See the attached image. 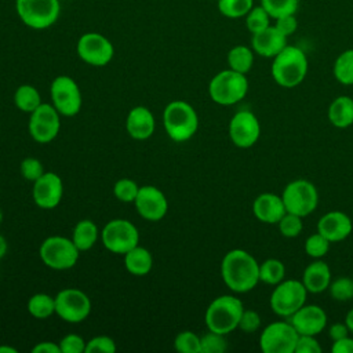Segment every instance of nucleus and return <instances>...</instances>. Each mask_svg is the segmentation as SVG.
Returning <instances> with one entry per match:
<instances>
[{"label":"nucleus","mask_w":353,"mask_h":353,"mask_svg":"<svg viewBox=\"0 0 353 353\" xmlns=\"http://www.w3.org/2000/svg\"><path fill=\"white\" fill-rule=\"evenodd\" d=\"M323 347L313 335H299L294 353H321Z\"/></svg>","instance_id":"46"},{"label":"nucleus","mask_w":353,"mask_h":353,"mask_svg":"<svg viewBox=\"0 0 353 353\" xmlns=\"http://www.w3.org/2000/svg\"><path fill=\"white\" fill-rule=\"evenodd\" d=\"M90 312L91 301L79 288H63L55 295V314L66 323H81L88 317Z\"/></svg>","instance_id":"13"},{"label":"nucleus","mask_w":353,"mask_h":353,"mask_svg":"<svg viewBox=\"0 0 353 353\" xmlns=\"http://www.w3.org/2000/svg\"><path fill=\"white\" fill-rule=\"evenodd\" d=\"M221 276L230 291L244 294L259 283V263L245 250L234 248L222 258Z\"/></svg>","instance_id":"1"},{"label":"nucleus","mask_w":353,"mask_h":353,"mask_svg":"<svg viewBox=\"0 0 353 353\" xmlns=\"http://www.w3.org/2000/svg\"><path fill=\"white\" fill-rule=\"evenodd\" d=\"M63 196V183L58 174L44 172L33 182L32 197L37 207L43 210L55 208Z\"/></svg>","instance_id":"18"},{"label":"nucleus","mask_w":353,"mask_h":353,"mask_svg":"<svg viewBox=\"0 0 353 353\" xmlns=\"http://www.w3.org/2000/svg\"><path fill=\"white\" fill-rule=\"evenodd\" d=\"M137 212L146 221L157 222L163 219L168 210V201L165 194L153 185L139 186L138 194L135 197Z\"/></svg>","instance_id":"17"},{"label":"nucleus","mask_w":353,"mask_h":353,"mask_svg":"<svg viewBox=\"0 0 353 353\" xmlns=\"http://www.w3.org/2000/svg\"><path fill=\"white\" fill-rule=\"evenodd\" d=\"M243 302L234 295L216 296L207 307L204 321L208 331L228 335L239 327L243 314Z\"/></svg>","instance_id":"4"},{"label":"nucleus","mask_w":353,"mask_h":353,"mask_svg":"<svg viewBox=\"0 0 353 353\" xmlns=\"http://www.w3.org/2000/svg\"><path fill=\"white\" fill-rule=\"evenodd\" d=\"M156 127L154 116L146 106H135L132 108L125 120V128L131 138L143 141L153 135Z\"/></svg>","instance_id":"23"},{"label":"nucleus","mask_w":353,"mask_h":353,"mask_svg":"<svg viewBox=\"0 0 353 353\" xmlns=\"http://www.w3.org/2000/svg\"><path fill=\"white\" fill-rule=\"evenodd\" d=\"M307 290L303 283L295 279H287L276 284L270 294L269 305L279 317L290 319L299 307L306 303Z\"/></svg>","instance_id":"6"},{"label":"nucleus","mask_w":353,"mask_h":353,"mask_svg":"<svg viewBox=\"0 0 353 353\" xmlns=\"http://www.w3.org/2000/svg\"><path fill=\"white\" fill-rule=\"evenodd\" d=\"M327 116L336 128H347L353 124V98L349 95L336 97L328 106Z\"/></svg>","instance_id":"25"},{"label":"nucleus","mask_w":353,"mask_h":353,"mask_svg":"<svg viewBox=\"0 0 353 353\" xmlns=\"http://www.w3.org/2000/svg\"><path fill=\"white\" fill-rule=\"evenodd\" d=\"M19 19L32 29H47L52 26L61 14L59 0H15Z\"/></svg>","instance_id":"7"},{"label":"nucleus","mask_w":353,"mask_h":353,"mask_svg":"<svg viewBox=\"0 0 353 353\" xmlns=\"http://www.w3.org/2000/svg\"><path fill=\"white\" fill-rule=\"evenodd\" d=\"M124 266L134 276H145L152 270L153 258L148 248L139 244L124 254Z\"/></svg>","instance_id":"26"},{"label":"nucleus","mask_w":353,"mask_h":353,"mask_svg":"<svg viewBox=\"0 0 353 353\" xmlns=\"http://www.w3.org/2000/svg\"><path fill=\"white\" fill-rule=\"evenodd\" d=\"M7 250H8V244H7V240L4 236L0 234V259L6 256L7 254Z\"/></svg>","instance_id":"51"},{"label":"nucleus","mask_w":353,"mask_h":353,"mask_svg":"<svg viewBox=\"0 0 353 353\" xmlns=\"http://www.w3.org/2000/svg\"><path fill=\"white\" fill-rule=\"evenodd\" d=\"M52 106L61 116H76L83 105V97L77 83L66 74L57 76L50 87Z\"/></svg>","instance_id":"11"},{"label":"nucleus","mask_w":353,"mask_h":353,"mask_svg":"<svg viewBox=\"0 0 353 353\" xmlns=\"http://www.w3.org/2000/svg\"><path fill=\"white\" fill-rule=\"evenodd\" d=\"M28 128L36 142L48 143L61 130V114L52 105L41 103L30 113Z\"/></svg>","instance_id":"15"},{"label":"nucleus","mask_w":353,"mask_h":353,"mask_svg":"<svg viewBox=\"0 0 353 353\" xmlns=\"http://www.w3.org/2000/svg\"><path fill=\"white\" fill-rule=\"evenodd\" d=\"M76 51L79 58L91 66H105L114 55L112 41L106 36L97 32H87L80 36Z\"/></svg>","instance_id":"14"},{"label":"nucleus","mask_w":353,"mask_h":353,"mask_svg":"<svg viewBox=\"0 0 353 353\" xmlns=\"http://www.w3.org/2000/svg\"><path fill=\"white\" fill-rule=\"evenodd\" d=\"M276 23L274 26L285 36H291L292 33H295L296 28H298V19L295 18V14L294 15H284V17H280L277 19H274Z\"/></svg>","instance_id":"47"},{"label":"nucleus","mask_w":353,"mask_h":353,"mask_svg":"<svg viewBox=\"0 0 353 353\" xmlns=\"http://www.w3.org/2000/svg\"><path fill=\"white\" fill-rule=\"evenodd\" d=\"M87 342L77 334H68L59 341L61 353H85Z\"/></svg>","instance_id":"44"},{"label":"nucleus","mask_w":353,"mask_h":353,"mask_svg":"<svg viewBox=\"0 0 353 353\" xmlns=\"http://www.w3.org/2000/svg\"><path fill=\"white\" fill-rule=\"evenodd\" d=\"M32 353H61V347H59V343L44 341L33 346Z\"/></svg>","instance_id":"50"},{"label":"nucleus","mask_w":353,"mask_h":353,"mask_svg":"<svg viewBox=\"0 0 353 353\" xmlns=\"http://www.w3.org/2000/svg\"><path fill=\"white\" fill-rule=\"evenodd\" d=\"M19 170H21V175L25 181H30V182H34L36 179H39L46 171L43 168V164L39 159H34V157H26L21 161V165H19Z\"/></svg>","instance_id":"42"},{"label":"nucleus","mask_w":353,"mask_h":353,"mask_svg":"<svg viewBox=\"0 0 353 353\" xmlns=\"http://www.w3.org/2000/svg\"><path fill=\"white\" fill-rule=\"evenodd\" d=\"M277 226H279L281 236H284L287 239H294L298 234H301V232L303 229L302 216L291 214V212H285L281 216V219L277 222Z\"/></svg>","instance_id":"40"},{"label":"nucleus","mask_w":353,"mask_h":353,"mask_svg":"<svg viewBox=\"0 0 353 353\" xmlns=\"http://www.w3.org/2000/svg\"><path fill=\"white\" fill-rule=\"evenodd\" d=\"M259 327H261V316L258 314V312L251 309H244L237 328H240L245 334H252L258 331Z\"/></svg>","instance_id":"45"},{"label":"nucleus","mask_w":353,"mask_h":353,"mask_svg":"<svg viewBox=\"0 0 353 353\" xmlns=\"http://www.w3.org/2000/svg\"><path fill=\"white\" fill-rule=\"evenodd\" d=\"M261 6L270 18L277 19L284 15H294L298 11L299 0H261Z\"/></svg>","instance_id":"34"},{"label":"nucleus","mask_w":353,"mask_h":353,"mask_svg":"<svg viewBox=\"0 0 353 353\" xmlns=\"http://www.w3.org/2000/svg\"><path fill=\"white\" fill-rule=\"evenodd\" d=\"M1 221H3V212H1V210H0V223H1Z\"/></svg>","instance_id":"54"},{"label":"nucleus","mask_w":353,"mask_h":353,"mask_svg":"<svg viewBox=\"0 0 353 353\" xmlns=\"http://www.w3.org/2000/svg\"><path fill=\"white\" fill-rule=\"evenodd\" d=\"M301 281L307 292L320 294L328 290L331 284V269L324 261L316 259L305 268Z\"/></svg>","instance_id":"24"},{"label":"nucleus","mask_w":353,"mask_h":353,"mask_svg":"<svg viewBox=\"0 0 353 353\" xmlns=\"http://www.w3.org/2000/svg\"><path fill=\"white\" fill-rule=\"evenodd\" d=\"M349 332L350 331L345 323H334L328 327V336L332 339V342L347 336Z\"/></svg>","instance_id":"49"},{"label":"nucleus","mask_w":353,"mask_h":353,"mask_svg":"<svg viewBox=\"0 0 353 353\" xmlns=\"http://www.w3.org/2000/svg\"><path fill=\"white\" fill-rule=\"evenodd\" d=\"M309 69L306 54L296 46H285L272 62L270 73L273 80L284 88H294L299 85Z\"/></svg>","instance_id":"2"},{"label":"nucleus","mask_w":353,"mask_h":353,"mask_svg":"<svg viewBox=\"0 0 353 353\" xmlns=\"http://www.w3.org/2000/svg\"><path fill=\"white\" fill-rule=\"evenodd\" d=\"M0 353H17V349L3 345V346H0Z\"/></svg>","instance_id":"53"},{"label":"nucleus","mask_w":353,"mask_h":353,"mask_svg":"<svg viewBox=\"0 0 353 353\" xmlns=\"http://www.w3.org/2000/svg\"><path fill=\"white\" fill-rule=\"evenodd\" d=\"M330 295L338 302H347L353 299V277H338L331 281L328 287Z\"/></svg>","instance_id":"36"},{"label":"nucleus","mask_w":353,"mask_h":353,"mask_svg":"<svg viewBox=\"0 0 353 353\" xmlns=\"http://www.w3.org/2000/svg\"><path fill=\"white\" fill-rule=\"evenodd\" d=\"M116 342L108 335H97L87 341L85 353H114Z\"/></svg>","instance_id":"43"},{"label":"nucleus","mask_w":353,"mask_h":353,"mask_svg":"<svg viewBox=\"0 0 353 353\" xmlns=\"http://www.w3.org/2000/svg\"><path fill=\"white\" fill-rule=\"evenodd\" d=\"M101 239L108 251L124 255L139 244V232L131 221L119 218L109 221L103 226Z\"/></svg>","instance_id":"10"},{"label":"nucleus","mask_w":353,"mask_h":353,"mask_svg":"<svg viewBox=\"0 0 353 353\" xmlns=\"http://www.w3.org/2000/svg\"><path fill=\"white\" fill-rule=\"evenodd\" d=\"M298 336L290 321H274L262 330L259 347L263 353H294Z\"/></svg>","instance_id":"12"},{"label":"nucleus","mask_w":353,"mask_h":353,"mask_svg":"<svg viewBox=\"0 0 353 353\" xmlns=\"http://www.w3.org/2000/svg\"><path fill=\"white\" fill-rule=\"evenodd\" d=\"M287 46V37L273 25L254 33L251 37V48L255 54L265 58H274Z\"/></svg>","instance_id":"21"},{"label":"nucleus","mask_w":353,"mask_h":353,"mask_svg":"<svg viewBox=\"0 0 353 353\" xmlns=\"http://www.w3.org/2000/svg\"><path fill=\"white\" fill-rule=\"evenodd\" d=\"M290 323L299 335H319L327 327V313L319 305H303L291 317Z\"/></svg>","instance_id":"19"},{"label":"nucleus","mask_w":353,"mask_h":353,"mask_svg":"<svg viewBox=\"0 0 353 353\" xmlns=\"http://www.w3.org/2000/svg\"><path fill=\"white\" fill-rule=\"evenodd\" d=\"M252 212L259 222L277 225V222L287 211L281 196L266 192L256 196L252 203Z\"/></svg>","instance_id":"22"},{"label":"nucleus","mask_w":353,"mask_h":353,"mask_svg":"<svg viewBox=\"0 0 353 353\" xmlns=\"http://www.w3.org/2000/svg\"><path fill=\"white\" fill-rule=\"evenodd\" d=\"M98 236V226L91 219H81L74 225L72 240L80 251H88L95 245Z\"/></svg>","instance_id":"27"},{"label":"nucleus","mask_w":353,"mask_h":353,"mask_svg":"<svg viewBox=\"0 0 353 353\" xmlns=\"http://www.w3.org/2000/svg\"><path fill=\"white\" fill-rule=\"evenodd\" d=\"M331 241L327 240L321 233L316 232L310 234L305 241V252L307 256L314 259H321L330 250Z\"/></svg>","instance_id":"38"},{"label":"nucleus","mask_w":353,"mask_h":353,"mask_svg":"<svg viewBox=\"0 0 353 353\" xmlns=\"http://www.w3.org/2000/svg\"><path fill=\"white\" fill-rule=\"evenodd\" d=\"M39 255L43 263L50 269L68 270L77 263L80 250L74 245L72 239L50 236L40 244Z\"/></svg>","instance_id":"8"},{"label":"nucleus","mask_w":353,"mask_h":353,"mask_svg":"<svg viewBox=\"0 0 353 353\" xmlns=\"http://www.w3.org/2000/svg\"><path fill=\"white\" fill-rule=\"evenodd\" d=\"M244 18H245V26L251 34L258 33L266 29L268 26H270V19H272L268 11L262 6H254Z\"/></svg>","instance_id":"35"},{"label":"nucleus","mask_w":353,"mask_h":353,"mask_svg":"<svg viewBox=\"0 0 353 353\" xmlns=\"http://www.w3.org/2000/svg\"><path fill=\"white\" fill-rule=\"evenodd\" d=\"M334 76L343 85L353 84V50H345L334 62Z\"/></svg>","instance_id":"32"},{"label":"nucleus","mask_w":353,"mask_h":353,"mask_svg":"<svg viewBox=\"0 0 353 353\" xmlns=\"http://www.w3.org/2000/svg\"><path fill=\"white\" fill-rule=\"evenodd\" d=\"M226 59L229 69L247 74L254 65V50L243 44L234 46L229 50Z\"/></svg>","instance_id":"28"},{"label":"nucleus","mask_w":353,"mask_h":353,"mask_svg":"<svg viewBox=\"0 0 353 353\" xmlns=\"http://www.w3.org/2000/svg\"><path fill=\"white\" fill-rule=\"evenodd\" d=\"M331 350L334 353H353V338L347 335L345 338L334 341Z\"/></svg>","instance_id":"48"},{"label":"nucleus","mask_w":353,"mask_h":353,"mask_svg":"<svg viewBox=\"0 0 353 353\" xmlns=\"http://www.w3.org/2000/svg\"><path fill=\"white\" fill-rule=\"evenodd\" d=\"M15 106L23 113H32L39 105H41V95L39 90L30 84H22L14 94Z\"/></svg>","instance_id":"29"},{"label":"nucleus","mask_w":353,"mask_h":353,"mask_svg":"<svg viewBox=\"0 0 353 353\" xmlns=\"http://www.w3.org/2000/svg\"><path fill=\"white\" fill-rule=\"evenodd\" d=\"M345 324L347 325L349 331L353 332V309H350L347 313H346V317H345Z\"/></svg>","instance_id":"52"},{"label":"nucleus","mask_w":353,"mask_h":353,"mask_svg":"<svg viewBox=\"0 0 353 353\" xmlns=\"http://www.w3.org/2000/svg\"><path fill=\"white\" fill-rule=\"evenodd\" d=\"M138 190H139L138 183L130 178H121L113 186V194L116 196L117 200L123 203H134L138 194Z\"/></svg>","instance_id":"39"},{"label":"nucleus","mask_w":353,"mask_h":353,"mask_svg":"<svg viewBox=\"0 0 353 353\" xmlns=\"http://www.w3.org/2000/svg\"><path fill=\"white\" fill-rule=\"evenodd\" d=\"M261 135L258 117L250 110H239L229 121V138L234 146L248 149L254 146Z\"/></svg>","instance_id":"16"},{"label":"nucleus","mask_w":353,"mask_h":353,"mask_svg":"<svg viewBox=\"0 0 353 353\" xmlns=\"http://www.w3.org/2000/svg\"><path fill=\"white\" fill-rule=\"evenodd\" d=\"M281 199L287 212L303 218L317 208L319 192L310 181L295 179L285 185L281 193Z\"/></svg>","instance_id":"9"},{"label":"nucleus","mask_w":353,"mask_h":353,"mask_svg":"<svg viewBox=\"0 0 353 353\" xmlns=\"http://www.w3.org/2000/svg\"><path fill=\"white\" fill-rule=\"evenodd\" d=\"M174 347L179 353H201V338L192 331H182L175 336Z\"/></svg>","instance_id":"37"},{"label":"nucleus","mask_w":353,"mask_h":353,"mask_svg":"<svg viewBox=\"0 0 353 353\" xmlns=\"http://www.w3.org/2000/svg\"><path fill=\"white\" fill-rule=\"evenodd\" d=\"M163 124L168 138L174 142H186L199 128V116L190 103L176 99L164 108Z\"/></svg>","instance_id":"3"},{"label":"nucleus","mask_w":353,"mask_h":353,"mask_svg":"<svg viewBox=\"0 0 353 353\" xmlns=\"http://www.w3.org/2000/svg\"><path fill=\"white\" fill-rule=\"evenodd\" d=\"M28 312L36 319H47L55 313V296L44 292L32 295L28 301Z\"/></svg>","instance_id":"30"},{"label":"nucleus","mask_w":353,"mask_h":353,"mask_svg":"<svg viewBox=\"0 0 353 353\" xmlns=\"http://www.w3.org/2000/svg\"><path fill=\"white\" fill-rule=\"evenodd\" d=\"M353 230L350 216L342 211L334 210L324 214L317 222V232L321 233L331 243L345 240Z\"/></svg>","instance_id":"20"},{"label":"nucleus","mask_w":353,"mask_h":353,"mask_svg":"<svg viewBox=\"0 0 353 353\" xmlns=\"http://www.w3.org/2000/svg\"><path fill=\"white\" fill-rule=\"evenodd\" d=\"M201 338V353H223L228 349V342L223 334L208 331Z\"/></svg>","instance_id":"41"},{"label":"nucleus","mask_w":353,"mask_h":353,"mask_svg":"<svg viewBox=\"0 0 353 353\" xmlns=\"http://www.w3.org/2000/svg\"><path fill=\"white\" fill-rule=\"evenodd\" d=\"M219 12L230 19L243 18L254 7V0H216Z\"/></svg>","instance_id":"33"},{"label":"nucleus","mask_w":353,"mask_h":353,"mask_svg":"<svg viewBox=\"0 0 353 353\" xmlns=\"http://www.w3.org/2000/svg\"><path fill=\"white\" fill-rule=\"evenodd\" d=\"M285 266L280 259L269 258L259 263V281L269 285H276L284 280Z\"/></svg>","instance_id":"31"},{"label":"nucleus","mask_w":353,"mask_h":353,"mask_svg":"<svg viewBox=\"0 0 353 353\" xmlns=\"http://www.w3.org/2000/svg\"><path fill=\"white\" fill-rule=\"evenodd\" d=\"M248 92V80L245 74L232 69L218 72L208 84L211 99L222 106H230L241 99Z\"/></svg>","instance_id":"5"}]
</instances>
